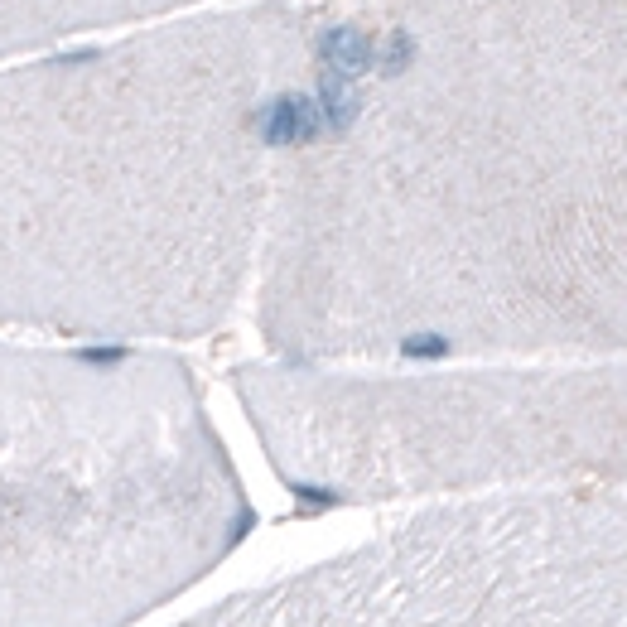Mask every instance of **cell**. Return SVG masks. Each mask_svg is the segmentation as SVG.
Here are the masks:
<instances>
[{
	"label": "cell",
	"mask_w": 627,
	"mask_h": 627,
	"mask_svg": "<svg viewBox=\"0 0 627 627\" xmlns=\"http://www.w3.org/2000/svg\"><path fill=\"white\" fill-rule=\"evenodd\" d=\"M319 116H324V131H348L357 121V92H353V78H338V73H328L324 68V78H319Z\"/></svg>",
	"instance_id": "obj_3"
},
{
	"label": "cell",
	"mask_w": 627,
	"mask_h": 627,
	"mask_svg": "<svg viewBox=\"0 0 627 627\" xmlns=\"http://www.w3.org/2000/svg\"><path fill=\"white\" fill-rule=\"evenodd\" d=\"M401 353L415 357V362H435V357L449 353V338H439V333H410L406 343H401Z\"/></svg>",
	"instance_id": "obj_5"
},
{
	"label": "cell",
	"mask_w": 627,
	"mask_h": 627,
	"mask_svg": "<svg viewBox=\"0 0 627 627\" xmlns=\"http://www.w3.org/2000/svg\"><path fill=\"white\" fill-rule=\"evenodd\" d=\"M410 58H415V39H410L406 29H396V34L382 44V54H377V68H382L386 78H396V73L410 68Z\"/></svg>",
	"instance_id": "obj_4"
},
{
	"label": "cell",
	"mask_w": 627,
	"mask_h": 627,
	"mask_svg": "<svg viewBox=\"0 0 627 627\" xmlns=\"http://www.w3.org/2000/svg\"><path fill=\"white\" fill-rule=\"evenodd\" d=\"M256 131L266 145H309V140L324 136V116H319V102L314 97H275L256 111Z\"/></svg>",
	"instance_id": "obj_1"
},
{
	"label": "cell",
	"mask_w": 627,
	"mask_h": 627,
	"mask_svg": "<svg viewBox=\"0 0 627 627\" xmlns=\"http://www.w3.org/2000/svg\"><path fill=\"white\" fill-rule=\"evenodd\" d=\"M300 492V502H309V507H328L333 502V492H324V488H295Z\"/></svg>",
	"instance_id": "obj_7"
},
{
	"label": "cell",
	"mask_w": 627,
	"mask_h": 627,
	"mask_svg": "<svg viewBox=\"0 0 627 627\" xmlns=\"http://www.w3.org/2000/svg\"><path fill=\"white\" fill-rule=\"evenodd\" d=\"M82 362H92V367H116V362H126V348H82Z\"/></svg>",
	"instance_id": "obj_6"
},
{
	"label": "cell",
	"mask_w": 627,
	"mask_h": 627,
	"mask_svg": "<svg viewBox=\"0 0 627 627\" xmlns=\"http://www.w3.org/2000/svg\"><path fill=\"white\" fill-rule=\"evenodd\" d=\"M319 58H324L328 73H338V78H362L367 68H377V44H372L367 29L333 25L319 39Z\"/></svg>",
	"instance_id": "obj_2"
}]
</instances>
